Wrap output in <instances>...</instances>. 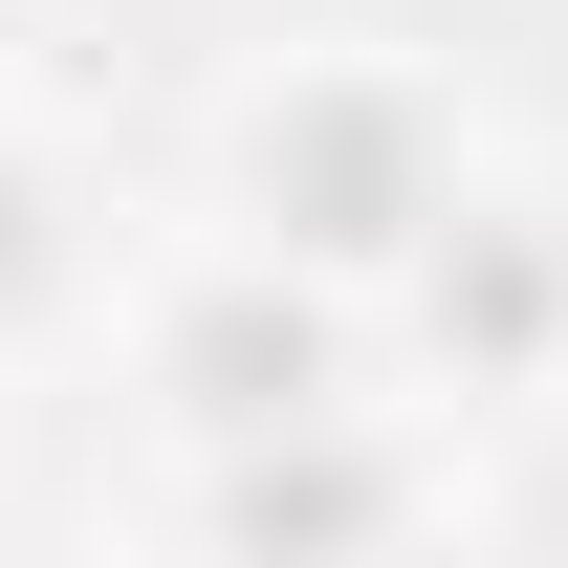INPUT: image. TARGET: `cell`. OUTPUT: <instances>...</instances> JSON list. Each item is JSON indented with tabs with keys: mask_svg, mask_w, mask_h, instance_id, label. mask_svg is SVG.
Instances as JSON below:
<instances>
[{
	"mask_svg": "<svg viewBox=\"0 0 568 568\" xmlns=\"http://www.w3.org/2000/svg\"><path fill=\"white\" fill-rule=\"evenodd\" d=\"M22 284H44V197L0 175V306H22Z\"/></svg>",
	"mask_w": 568,
	"mask_h": 568,
	"instance_id": "cell-5",
	"label": "cell"
},
{
	"mask_svg": "<svg viewBox=\"0 0 568 568\" xmlns=\"http://www.w3.org/2000/svg\"><path fill=\"white\" fill-rule=\"evenodd\" d=\"M263 219L306 241V263H372V241H416V219H437L416 110H394V88H306V110L263 132Z\"/></svg>",
	"mask_w": 568,
	"mask_h": 568,
	"instance_id": "cell-1",
	"label": "cell"
},
{
	"mask_svg": "<svg viewBox=\"0 0 568 568\" xmlns=\"http://www.w3.org/2000/svg\"><path fill=\"white\" fill-rule=\"evenodd\" d=\"M175 394H197L219 437H306L328 416V306H306V284H219L197 328H175Z\"/></svg>",
	"mask_w": 568,
	"mask_h": 568,
	"instance_id": "cell-2",
	"label": "cell"
},
{
	"mask_svg": "<svg viewBox=\"0 0 568 568\" xmlns=\"http://www.w3.org/2000/svg\"><path fill=\"white\" fill-rule=\"evenodd\" d=\"M547 306H568V263L525 219H459L437 241V351H547Z\"/></svg>",
	"mask_w": 568,
	"mask_h": 568,
	"instance_id": "cell-4",
	"label": "cell"
},
{
	"mask_svg": "<svg viewBox=\"0 0 568 568\" xmlns=\"http://www.w3.org/2000/svg\"><path fill=\"white\" fill-rule=\"evenodd\" d=\"M219 525L263 568H351L372 525H394V459H372L351 416H306V437H241V481H219Z\"/></svg>",
	"mask_w": 568,
	"mask_h": 568,
	"instance_id": "cell-3",
	"label": "cell"
}]
</instances>
